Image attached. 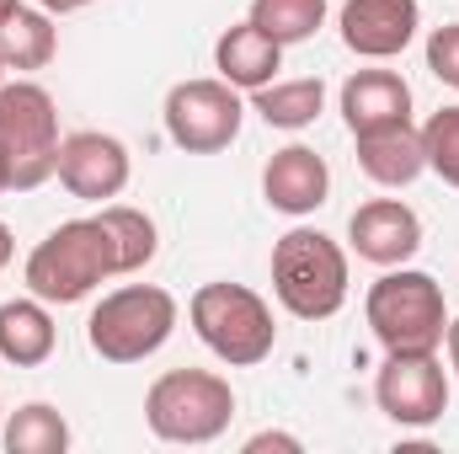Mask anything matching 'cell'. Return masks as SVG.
Returning a JSON list of instances; mask_svg holds the SVG:
<instances>
[{"label":"cell","instance_id":"cell-21","mask_svg":"<svg viewBox=\"0 0 459 454\" xmlns=\"http://www.w3.org/2000/svg\"><path fill=\"white\" fill-rule=\"evenodd\" d=\"M273 43H310L326 22V0H251V16Z\"/></svg>","mask_w":459,"mask_h":454},{"label":"cell","instance_id":"cell-19","mask_svg":"<svg viewBox=\"0 0 459 454\" xmlns=\"http://www.w3.org/2000/svg\"><path fill=\"white\" fill-rule=\"evenodd\" d=\"M251 108L262 113L267 128H310L326 108V81L321 75H299V81H267L262 92H251Z\"/></svg>","mask_w":459,"mask_h":454},{"label":"cell","instance_id":"cell-31","mask_svg":"<svg viewBox=\"0 0 459 454\" xmlns=\"http://www.w3.org/2000/svg\"><path fill=\"white\" fill-rule=\"evenodd\" d=\"M0 428H5V412H0Z\"/></svg>","mask_w":459,"mask_h":454},{"label":"cell","instance_id":"cell-22","mask_svg":"<svg viewBox=\"0 0 459 454\" xmlns=\"http://www.w3.org/2000/svg\"><path fill=\"white\" fill-rule=\"evenodd\" d=\"M108 235H113L117 246V273H139V267H150L155 262V220L144 214V209H128V204H102V214H97Z\"/></svg>","mask_w":459,"mask_h":454},{"label":"cell","instance_id":"cell-26","mask_svg":"<svg viewBox=\"0 0 459 454\" xmlns=\"http://www.w3.org/2000/svg\"><path fill=\"white\" fill-rule=\"evenodd\" d=\"M48 16H70V11H86V5H97V0H38Z\"/></svg>","mask_w":459,"mask_h":454},{"label":"cell","instance_id":"cell-25","mask_svg":"<svg viewBox=\"0 0 459 454\" xmlns=\"http://www.w3.org/2000/svg\"><path fill=\"white\" fill-rule=\"evenodd\" d=\"M267 450L299 454V450H305V444H299L294 433H251V439H246V454H267Z\"/></svg>","mask_w":459,"mask_h":454},{"label":"cell","instance_id":"cell-24","mask_svg":"<svg viewBox=\"0 0 459 454\" xmlns=\"http://www.w3.org/2000/svg\"><path fill=\"white\" fill-rule=\"evenodd\" d=\"M428 70H433L444 86L459 92V22L433 27V38H428Z\"/></svg>","mask_w":459,"mask_h":454},{"label":"cell","instance_id":"cell-15","mask_svg":"<svg viewBox=\"0 0 459 454\" xmlns=\"http://www.w3.org/2000/svg\"><path fill=\"white\" fill-rule=\"evenodd\" d=\"M214 70L235 92H262L267 81H278L283 70V43H273L256 22H235L214 43Z\"/></svg>","mask_w":459,"mask_h":454},{"label":"cell","instance_id":"cell-6","mask_svg":"<svg viewBox=\"0 0 459 454\" xmlns=\"http://www.w3.org/2000/svg\"><path fill=\"white\" fill-rule=\"evenodd\" d=\"M171 332H177V294H166L160 284H123L102 294V305L86 321L91 353L108 363H144L171 342Z\"/></svg>","mask_w":459,"mask_h":454},{"label":"cell","instance_id":"cell-32","mask_svg":"<svg viewBox=\"0 0 459 454\" xmlns=\"http://www.w3.org/2000/svg\"><path fill=\"white\" fill-rule=\"evenodd\" d=\"M0 81H5V65H0Z\"/></svg>","mask_w":459,"mask_h":454},{"label":"cell","instance_id":"cell-28","mask_svg":"<svg viewBox=\"0 0 459 454\" xmlns=\"http://www.w3.org/2000/svg\"><path fill=\"white\" fill-rule=\"evenodd\" d=\"M11 251H16V240H11V225L0 220V273H5V262H11Z\"/></svg>","mask_w":459,"mask_h":454},{"label":"cell","instance_id":"cell-18","mask_svg":"<svg viewBox=\"0 0 459 454\" xmlns=\"http://www.w3.org/2000/svg\"><path fill=\"white\" fill-rule=\"evenodd\" d=\"M54 54H59V27L43 5L38 11L11 5L0 16V65L5 70H43V65H54Z\"/></svg>","mask_w":459,"mask_h":454},{"label":"cell","instance_id":"cell-17","mask_svg":"<svg viewBox=\"0 0 459 454\" xmlns=\"http://www.w3.org/2000/svg\"><path fill=\"white\" fill-rule=\"evenodd\" d=\"M54 316H48V305L32 294V300H5L0 305V358L5 363H16V369H38V363H48L54 358Z\"/></svg>","mask_w":459,"mask_h":454},{"label":"cell","instance_id":"cell-4","mask_svg":"<svg viewBox=\"0 0 459 454\" xmlns=\"http://www.w3.org/2000/svg\"><path fill=\"white\" fill-rule=\"evenodd\" d=\"M235 417V390L214 369H166L144 390V423L166 444H214Z\"/></svg>","mask_w":459,"mask_h":454},{"label":"cell","instance_id":"cell-29","mask_svg":"<svg viewBox=\"0 0 459 454\" xmlns=\"http://www.w3.org/2000/svg\"><path fill=\"white\" fill-rule=\"evenodd\" d=\"M0 193H11V161H5V150H0Z\"/></svg>","mask_w":459,"mask_h":454},{"label":"cell","instance_id":"cell-12","mask_svg":"<svg viewBox=\"0 0 459 454\" xmlns=\"http://www.w3.org/2000/svg\"><path fill=\"white\" fill-rule=\"evenodd\" d=\"M337 27L358 59H395L422 27V5L417 0H347Z\"/></svg>","mask_w":459,"mask_h":454},{"label":"cell","instance_id":"cell-13","mask_svg":"<svg viewBox=\"0 0 459 454\" xmlns=\"http://www.w3.org/2000/svg\"><path fill=\"white\" fill-rule=\"evenodd\" d=\"M332 193V166L326 155H316L310 144H283L267 166H262V198L278 214H316Z\"/></svg>","mask_w":459,"mask_h":454},{"label":"cell","instance_id":"cell-27","mask_svg":"<svg viewBox=\"0 0 459 454\" xmlns=\"http://www.w3.org/2000/svg\"><path fill=\"white\" fill-rule=\"evenodd\" d=\"M444 342H449V363H455V374H459V316L449 321V332H444Z\"/></svg>","mask_w":459,"mask_h":454},{"label":"cell","instance_id":"cell-20","mask_svg":"<svg viewBox=\"0 0 459 454\" xmlns=\"http://www.w3.org/2000/svg\"><path fill=\"white\" fill-rule=\"evenodd\" d=\"M0 439H5V450L11 454H65L70 450V423H65L59 406H48V401H27V406H16V412L5 417Z\"/></svg>","mask_w":459,"mask_h":454},{"label":"cell","instance_id":"cell-10","mask_svg":"<svg viewBox=\"0 0 459 454\" xmlns=\"http://www.w3.org/2000/svg\"><path fill=\"white\" fill-rule=\"evenodd\" d=\"M54 177L65 182L70 198H81V204H108V198H117V193L128 188L134 161H128L123 139L102 134V128H81V134H65V139H59V171H54Z\"/></svg>","mask_w":459,"mask_h":454},{"label":"cell","instance_id":"cell-14","mask_svg":"<svg viewBox=\"0 0 459 454\" xmlns=\"http://www.w3.org/2000/svg\"><path fill=\"white\" fill-rule=\"evenodd\" d=\"M342 118L352 134H374V128H395L411 123V86L395 70H352L342 81Z\"/></svg>","mask_w":459,"mask_h":454},{"label":"cell","instance_id":"cell-5","mask_svg":"<svg viewBox=\"0 0 459 454\" xmlns=\"http://www.w3.org/2000/svg\"><path fill=\"white\" fill-rule=\"evenodd\" d=\"M187 321H193L198 342L230 369H256L278 347V327H273L267 300L246 284H204L187 300Z\"/></svg>","mask_w":459,"mask_h":454},{"label":"cell","instance_id":"cell-23","mask_svg":"<svg viewBox=\"0 0 459 454\" xmlns=\"http://www.w3.org/2000/svg\"><path fill=\"white\" fill-rule=\"evenodd\" d=\"M422 150H428V171L459 188V108H438L422 123Z\"/></svg>","mask_w":459,"mask_h":454},{"label":"cell","instance_id":"cell-1","mask_svg":"<svg viewBox=\"0 0 459 454\" xmlns=\"http://www.w3.org/2000/svg\"><path fill=\"white\" fill-rule=\"evenodd\" d=\"M108 278H117V246L97 214L65 220L27 257V294H38L43 305H81Z\"/></svg>","mask_w":459,"mask_h":454},{"label":"cell","instance_id":"cell-8","mask_svg":"<svg viewBox=\"0 0 459 454\" xmlns=\"http://www.w3.org/2000/svg\"><path fill=\"white\" fill-rule=\"evenodd\" d=\"M240 118H246V102L240 92L220 81V75H204V81H177L166 92V134L177 150L187 155H214V150H230L235 134H240Z\"/></svg>","mask_w":459,"mask_h":454},{"label":"cell","instance_id":"cell-3","mask_svg":"<svg viewBox=\"0 0 459 454\" xmlns=\"http://www.w3.org/2000/svg\"><path fill=\"white\" fill-rule=\"evenodd\" d=\"M273 294L294 321H332L347 305V251L326 230H289L273 246Z\"/></svg>","mask_w":459,"mask_h":454},{"label":"cell","instance_id":"cell-7","mask_svg":"<svg viewBox=\"0 0 459 454\" xmlns=\"http://www.w3.org/2000/svg\"><path fill=\"white\" fill-rule=\"evenodd\" d=\"M0 150L16 193H32L59 171V108L38 81H0Z\"/></svg>","mask_w":459,"mask_h":454},{"label":"cell","instance_id":"cell-2","mask_svg":"<svg viewBox=\"0 0 459 454\" xmlns=\"http://www.w3.org/2000/svg\"><path fill=\"white\" fill-rule=\"evenodd\" d=\"M368 332L385 353H438L449 332V300L444 284L422 267H385L379 284H368L363 300Z\"/></svg>","mask_w":459,"mask_h":454},{"label":"cell","instance_id":"cell-9","mask_svg":"<svg viewBox=\"0 0 459 454\" xmlns=\"http://www.w3.org/2000/svg\"><path fill=\"white\" fill-rule=\"evenodd\" d=\"M374 401L401 428H428L449 412V374L438 353H385L374 374Z\"/></svg>","mask_w":459,"mask_h":454},{"label":"cell","instance_id":"cell-16","mask_svg":"<svg viewBox=\"0 0 459 454\" xmlns=\"http://www.w3.org/2000/svg\"><path fill=\"white\" fill-rule=\"evenodd\" d=\"M352 139H358L363 177L379 188H411L428 171V150H422L417 123H395V128H374V134H352Z\"/></svg>","mask_w":459,"mask_h":454},{"label":"cell","instance_id":"cell-30","mask_svg":"<svg viewBox=\"0 0 459 454\" xmlns=\"http://www.w3.org/2000/svg\"><path fill=\"white\" fill-rule=\"evenodd\" d=\"M11 5H22V0H0V16H5V11H11Z\"/></svg>","mask_w":459,"mask_h":454},{"label":"cell","instance_id":"cell-11","mask_svg":"<svg viewBox=\"0 0 459 454\" xmlns=\"http://www.w3.org/2000/svg\"><path fill=\"white\" fill-rule=\"evenodd\" d=\"M347 240L363 262L374 267H401L422 251V220L417 209H406L401 198H368L352 209L347 220Z\"/></svg>","mask_w":459,"mask_h":454}]
</instances>
